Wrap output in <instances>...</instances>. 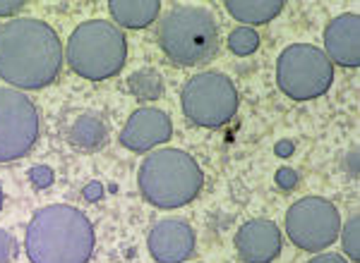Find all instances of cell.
Instances as JSON below:
<instances>
[{
  "instance_id": "cell-1",
  "label": "cell",
  "mask_w": 360,
  "mask_h": 263,
  "mask_svg": "<svg viewBox=\"0 0 360 263\" xmlns=\"http://www.w3.org/2000/svg\"><path fill=\"white\" fill-rule=\"evenodd\" d=\"M63 67V43L56 29L34 17L0 25V79L20 91L51 86Z\"/></svg>"
},
{
  "instance_id": "cell-2",
  "label": "cell",
  "mask_w": 360,
  "mask_h": 263,
  "mask_svg": "<svg viewBox=\"0 0 360 263\" xmlns=\"http://www.w3.org/2000/svg\"><path fill=\"white\" fill-rule=\"evenodd\" d=\"M94 244L91 220L65 203L39 208L25 235V251L32 263H89Z\"/></svg>"
},
{
  "instance_id": "cell-3",
  "label": "cell",
  "mask_w": 360,
  "mask_h": 263,
  "mask_svg": "<svg viewBox=\"0 0 360 263\" xmlns=\"http://www.w3.org/2000/svg\"><path fill=\"white\" fill-rule=\"evenodd\" d=\"M137 184L147 203L161 210H173L195 201L205 184V173L185 151L154 149L139 166Z\"/></svg>"
},
{
  "instance_id": "cell-4",
  "label": "cell",
  "mask_w": 360,
  "mask_h": 263,
  "mask_svg": "<svg viewBox=\"0 0 360 263\" xmlns=\"http://www.w3.org/2000/svg\"><path fill=\"white\" fill-rule=\"evenodd\" d=\"M159 46L168 60L193 67L219 53V27L207 8L176 5L159 22Z\"/></svg>"
},
{
  "instance_id": "cell-5",
  "label": "cell",
  "mask_w": 360,
  "mask_h": 263,
  "mask_svg": "<svg viewBox=\"0 0 360 263\" xmlns=\"http://www.w3.org/2000/svg\"><path fill=\"white\" fill-rule=\"evenodd\" d=\"M65 58L79 77L103 81L123 69L127 60V39L113 22H82L70 34Z\"/></svg>"
},
{
  "instance_id": "cell-6",
  "label": "cell",
  "mask_w": 360,
  "mask_h": 263,
  "mask_svg": "<svg viewBox=\"0 0 360 263\" xmlns=\"http://www.w3.org/2000/svg\"><path fill=\"white\" fill-rule=\"evenodd\" d=\"M276 84L293 101H310L332 89L334 65L317 46L291 43L276 60Z\"/></svg>"
},
{
  "instance_id": "cell-7",
  "label": "cell",
  "mask_w": 360,
  "mask_h": 263,
  "mask_svg": "<svg viewBox=\"0 0 360 263\" xmlns=\"http://www.w3.org/2000/svg\"><path fill=\"white\" fill-rule=\"evenodd\" d=\"M180 105L193 125L217 130L236 118L238 89L231 77L221 72H200L183 84Z\"/></svg>"
},
{
  "instance_id": "cell-8",
  "label": "cell",
  "mask_w": 360,
  "mask_h": 263,
  "mask_svg": "<svg viewBox=\"0 0 360 263\" xmlns=\"http://www.w3.org/2000/svg\"><path fill=\"white\" fill-rule=\"evenodd\" d=\"M41 134V115L25 91L0 86V163L32 154Z\"/></svg>"
},
{
  "instance_id": "cell-9",
  "label": "cell",
  "mask_w": 360,
  "mask_h": 263,
  "mask_svg": "<svg viewBox=\"0 0 360 263\" xmlns=\"http://www.w3.org/2000/svg\"><path fill=\"white\" fill-rule=\"evenodd\" d=\"M341 215L336 206L324 196H303L288 208L286 235L303 251L319 254L339 239Z\"/></svg>"
},
{
  "instance_id": "cell-10",
  "label": "cell",
  "mask_w": 360,
  "mask_h": 263,
  "mask_svg": "<svg viewBox=\"0 0 360 263\" xmlns=\"http://www.w3.org/2000/svg\"><path fill=\"white\" fill-rule=\"evenodd\" d=\"M173 137V122L168 113L152 105L135 110L120 130V144L132 154H149L156 146L166 144Z\"/></svg>"
},
{
  "instance_id": "cell-11",
  "label": "cell",
  "mask_w": 360,
  "mask_h": 263,
  "mask_svg": "<svg viewBox=\"0 0 360 263\" xmlns=\"http://www.w3.org/2000/svg\"><path fill=\"white\" fill-rule=\"evenodd\" d=\"M195 230L183 218H166L152 227L147 249L156 263H185L195 254Z\"/></svg>"
},
{
  "instance_id": "cell-12",
  "label": "cell",
  "mask_w": 360,
  "mask_h": 263,
  "mask_svg": "<svg viewBox=\"0 0 360 263\" xmlns=\"http://www.w3.org/2000/svg\"><path fill=\"white\" fill-rule=\"evenodd\" d=\"M236 251L243 263H271L281 254V230L264 218H252L236 232Z\"/></svg>"
},
{
  "instance_id": "cell-13",
  "label": "cell",
  "mask_w": 360,
  "mask_h": 263,
  "mask_svg": "<svg viewBox=\"0 0 360 263\" xmlns=\"http://www.w3.org/2000/svg\"><path fill=\"white\" fill-rule=\"evenodd\" d=\"M324 55L332 65L356 69L360 65V17L339 15L324 27Z\"/></svg>"
},
{
  "instance_id": "cell-14",
  "label": "cell",
  "mask_w": 360,
  "mask_h": 263,
  "mask_svg": "<svg viewBox=\"0 0 360 263\" xmlns=\"http://www.w3.org/2000/svg\"><path fill=\"white\" fill-rule=\"evenodd\" d=\"M108 13L113 15L118 29H147L161 15V3L159 0H111Z\"/></svg>"
},
{
  "instance_id": "cell-15",
  "label": "cell",
  "mask_w": 360,
  "mask_h": 263,
  "mask_svg": "<svg viewBox=\"0 0 360 263\" xmlns=\"http://www.w3.org/2000/svg\"><path fill=\"white\" fill-rule=\"evenodd\" d=\"M226 10L233 20L243 22L248 27L255 25H266L274 17L283 13L281 0H229Z\"/></svg>"
},
{
  "instance_id": "cell-16",
  "label": "cell",
  "mask_w": 360,
  "mask_h": 263,
  "mask_svg": "<svg viewBox=\"0 0 360 263\" xmlns=\"http://www.w3.org/2000/svg\"><path fill=\"white\" fill-rule=\"evenodd\" d=\"M106 125L96 115H79L70 130V142L79 151H96L106 144Z\"/></svg>"
},
{
  "instance_id": "cell-17",
  "label": "cell",
  "mask_w": 360,
  "mask_h": 263,
  "mask_svg": "<svg viewBox=\"0 0 360 263\" xmlns=\"http://www.w3.org/2000/svg\"><path fill=\"white\" fill-rule=\"evenodd\" d=\"M127 89L139 101H156L164 96V79L154 69H139L127 77Z\"/></svg>"
},
{
  "instance_id": "cell-18",
  "label": "cell",
  "mask_w": 360,
  "mask_h": 263,
  "mask_svg": "<svg viewBox=\"0 0 360 263\" xmlns=\"http://www.w3.org/2000/svg\"><path fill=\"white\" fill-rule=\"evenodd\" d=\"M259 48V34L252 27H238L229 34V50L238 58L252 55Z\"/></svg>"
},
{
  "instance_id": "cell-19",
  "label": "cell",
  "mask_w": 360,
  "mask_h": 263,
  "mask_svg": "<svg viewBox=\"0 0 360 263\" xmlns=\"http://www.w3.org/2000/svg\"><path fill=\"white\" fill-rule=\"evenodd\" d=\"M341 247H344L346 256L351 261H360V218L358 213H353L351 218L346 220V225H341Z\"/></svg>"
},
{
  "instance_id": "cell-20",
  "label": "cell",
  "mask_w": 360,
  "mask_h": 263,
  "mask_svg": "<svg viewBox=\"0 0 360 263\" xmlns=\"http://www.w3.org/2000/svg\"><path fill=\"white\" fill-rule=\"evenodd\" d=\"M15 256V239L10 237V232H5L0 227V263H13Z\"/></svg>"
},
{
  "instance_id": "cell-21",
  "label": "cell",
  "mask_w": 360,
  "mask_h": 263,
  "mask_svg": "<svg viewBox=\"0 0 360 263\" xmlns=\"http://www.w3.org/2000/svg\"><path fill=\"white\" fill-rule=\"evenodd\" d=\"M29 177H32V182L37 184L39 189H46V187L53 182V173H51V168H46V166L34 168V170L29 173Z\"/></svg>"
},
{
  "instance_id": "cell-22",
  "label": "cell",
  "mask_w": 360,
  "mask_h": 263,
  "mask_svg": "<svg viewBox=\"0 0 360 263\" xmlns=\"http://www.w3.org/2000/svg\"><path fill=\"white\" fill-rule=\"evenodd\" d=\"M22 8H25V3H22V0H0V17L17 15Z\"/></svg>"
},
{
  "instance_id": "cell-23",
  "label": "cell",
  "mask_w": 360,
  "mask_h": 263,
  "mask_svg": "<svg viewBox=\"0 0 360 263\" xmlns=\"http://www.w3.org/2000/svg\"><path fill=\"white\" fill-rule=\"evenodd\" d=\"M295 173L293 170H288V168H281V170L276 173V182L283 187V189H293V184H295Z\"/></svg>"
},
{
  "instance_id": "cell-24",
  "label": "cell",
  "mask_w": 360,
  "mask_h": 263,
  "mask_svg": "<svg viewBox=\"0 0 360 263\" xmlns=\"http://www.w3.org/2000/svg\"><path fill=\"white\" fill-rule=\"evenodd\" d=\"M307 263H348V261L339 254H317L315 259H310Z\"/></svg>"
},
{
  "instance_id": "cell-25",
  "label": "cell",
  "mask_w": 360,
  "mask_h": 263,
  "mask_svg": "<svg viewBox=\"0 0 360 263\" xmlns=\"http://www.w3.org/2000/svg\"><path fill=\"white\" fill-rule=\"evenodd\" d=\"M84 194H86V198H91V201H94V198L101 196V184H98V182H91V184H89V189H86Z\"/></svg>"
},
{
  "instance_id": "cell-26",
  "label": "cell",
  "mask_w": 360,
  "mask_h": 263,
  "mask_svg": "<svg viewBox=\"0 0 360 263\" xmlns=\"http://www.w3.org/2000/svg\"><path fill=\"white\" fill-rule=\"evenodd\" d=\"M291 149H293V146H291V144H286V142H283V144H278V154H281V156L291 154Z\"/></svg>"
},
{
  "instance_id": "cell-27",
  "label": "cell",
  "mask_w": 360,
  "mask_h": 263,
  "mask_svg": "<svg viewBox=\"0 0 360 263\" xmlns=\"http://www.w3.org/2000/svg\"><path fill=\"white\" fill-rule=\"evenodd\" d=\"M3 198H5L3 196V187H0V208H3Z\"/></svg>"
}]
</instances>
